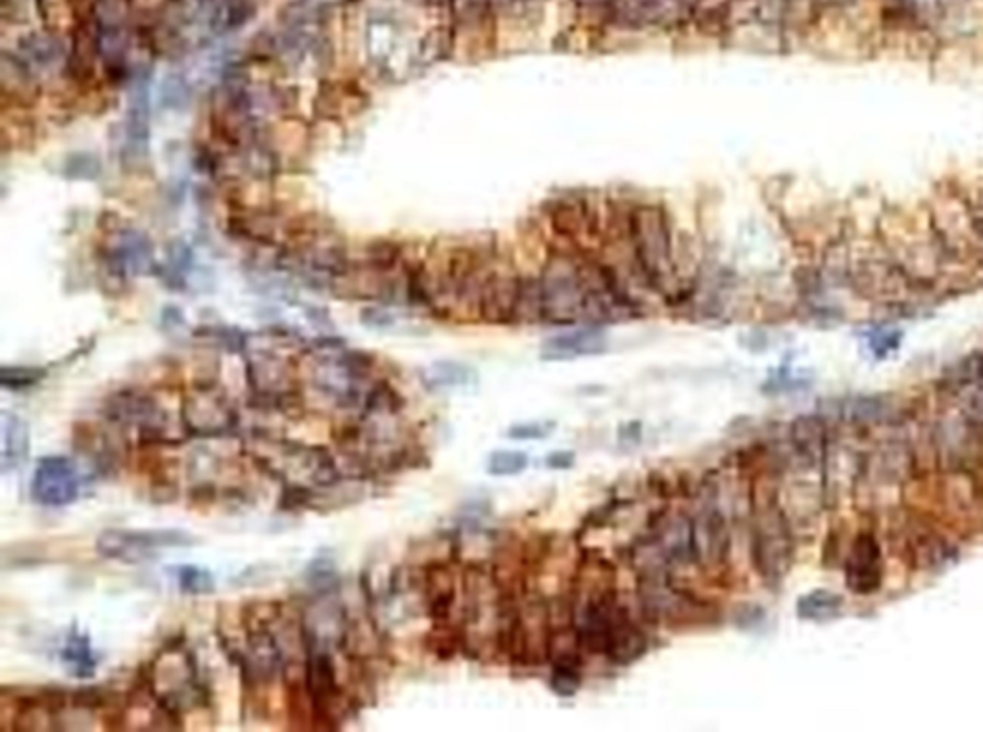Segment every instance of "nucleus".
Wrapping results in <instances>:
<instances>
[{
	"instance_id": "2",
	"label": "nucleus",
	"mask_w": 983,
	"mask_h": 732,
	"mask_svg": "<svg viewBox=\"0 0 983 732\" xmlns=\"http://www.w3.org/2000/svg\"><path fill=\"white\" fill-rule=\"evenodd\" d=\"M630 245L645 281L667 291L675 283V258L667 216L655 204H637L629 216Z\"/></svg>"
},
{
	"instance_id": "35",
	"label": "nucleus",
	"mask_w": 983,
	"mask_h": 732,
	"mask_svg": "<svg viewBox=\"0 0 983 732\" xmlns=\"http://www.w3.org/2000/svg\"><path fill=\"white\" fill-rule=\"evenodd\" d=\"M361 322L369 325V327H391L394 324V317L386 309L368 308L363 309Z\"/></svg>"
},
{
	"instance_id": "22",
	"label": "nucleus",
	"mask_w": 983,
	"mask_h": 732,
	"mask_svg": "<svg viewBox=\"0 0 983 732\" xmlns=\"http://www.w3.org/2000/svg\"><path fill=\"white\" fill-rule=\"evenodd\" d=\"M544 319V306H542V285L540 279L521 278L519 299L515 308V322L517 324H536Z\"/></svg>"
},
{
	"instance_id": "17",
	"label": "nucleus",
	"mask_w": 983,
	"mask_h": 732,
	"mask_svg": "<svg viewBox=\"0 0 983 732\" xmlns=\"http://www.w3.org/2000/svg\"><path fill=\"white\" fill-rule=\"evenodd\" d=\"M0 470L7 475L10 471L18 470L30 452V429L22 417L2 412L0 416Z\"/></svg>"
},
{
	"instance_id": "7",
	"label": "nucleus",
	"mask_w": 983,
	"mask_h": 732,
	"mask_svg": "<svg viewBox=\"0 0 983 732\" xmlns=\"http://www.w3.org/2000/svg\"><path fill=\"white\" fill-rule=\"evenodd\" d=\"M83 478L66 455L41 458L31 478V498L43 508H66L79 500Z\"/></svg>"
},
{
	"instance_id": "21",
	"label": "nucleus",
	"mask_w": 983,
	"mask_h": 732,
	"mask_svg": "<svg viewBox=\"0 0 983 732\" xmlns=\"http://www.w3.org/2000/svg\"><path fill=\"white\" fill-rule=\"evenodd\" d=\"M422 383L429 388H452L475 383V370L460 362H438L422 371Z\"/></svg>"
},
{
	"instance_id": "24",
	"label": "nucleus",
	"mask_w": 983,
	"mask_h": 732,
	"mask_svg": "<svg viewBox=\"0 0 983 732\" xmlns=\"http://www.w3.org/2000/svg\"><path fill=\"white\" fill-rule=\"evenodd\" d=\"M529 468V455L519 450H498L488 458L486 471L494 477H511Z\"/></svg>"
},
{
	"instance_id": "11",
	"label": "nucleus",
	"mask_w": 983,
	"mask_h": 732,
	"mask_svg": "<svg viewBox=\"0 0 983 732\" xmlns=\"http://www.w3.org/2000/svg\"><path fill=\"white\" fill-rule=\"evenodd\" d=\"M519 286H521V278H517L511 271H486L475 302L476 309L484 322L515 324Z\"/></svg>"
},
{
	"instance_id": "38",
	"label": "nucleus",
	"mask_w": 983,
	"mask_h": 732,
	"mask_svg": "<svg viewBox=\"0 0 983 732\" xmlns=\"http://www.w3.org/2000/svg\"><path fill=\"white\" fill-rule=\"evenodd\" d=\"M491 4H509V2H517V0H490Z\"/></svg>"
},
{
	"instance_id": "3",
	"label": "nucleus",
	"mask_w": 983,
	"mask_h": 732,
	"mask_svg": "<svg viewBox=\"0 0 983 732\" xmlns=\"http://www.w3.org/2000/svg\"><path fill=\"white\" fill-rule=\"evenodd\" d=\"M544 322L552 325L588 324V289L584 283L583 260L553 256L542 278Z\"/></svg>"
},
{
	"instance_id": "39",
	"label": "nucleus",
	"mask_w": 983,
	"mask_h": 732,
	"mask_svg": "<svg viewBox=\"0 0 983 732\" xmlns=\"http://www.w3.org/2000/svg\"><path fill=\"white\" fill-rule=\"evenodd\" d=\"M517 2H536V0H517Z\"/></svg>"
},
{
	"instance_id": "33",
	"label": "nucleus",
	"mask_w": 983,
	"mask_h": 732,
	"mask_svg": "<svg viewBox=\"0 0 983 732\" xmlns=\"http://www.w3.org/2000/svg\"><path fill=\"white\" fill-rule=\"evenodd\" d=\"M557 424L552 419L544 421H530V424H517L507 429V437L513 440H544L552 437Z\"/></svg>"
},
{
	"instance_id": "32",
	"label": "nucleus",
	"mask_w": 983,
	"mask_h": 732,
	"mask_svg": "<svg viewBox=\"0 0 983 732\" xmlns=\"http://www.w3.org/2000/svg\"><path fill=\"white\" fill-rule=\"evenodd\" d=\"M885 414H888V408H885V404L882 401H878V398H860V401L852 402L849 419L857 421V424H880Z\"/></svg>"
},
{
	"instance_id": "1",
	"label": "nucleus",
	"mask_w": 983,
	"mask_h": 732,
	"mask_svg": "<svg viewBox=\"0 0 983 732\" xmlns=\"http://www.w3.org/2000/svg\"><path fill=\"white\" fill-rule=\"evenodd\" d=\"M752 560L768 586H778L793 563L790 519L778 504V493L767 481L752 485Z\"/></svg>"
},
{
	"instance_id": "16",
	"label": "nucleus",
	"mask_w": 983,
	"mask_h": 732,
	"mask_svg": "<svg viewBox=\"0 0 983 732\" xmlns=\"http://www.w3.org/2000/svg\"><path fill=\"white\" fill-rule=\"evenodd\" d=\"M790 439L791 447L803 462L809 465L824 463L829 444L826 425L821 417L799 416L791 424Z\"/></svg>"
},
{
	"instance_id": "25",
	"label": "nucleus",
	"mask_w": 983,
	"mask_h": 732,
	"mask_svg": "<svg viewBox=\"0 0 983 732\" xmlns=\"http://www.w3.org/2000/svg\"><path fill=\"white\" fill-rule=\"evenodd\" d=\"M22 50L25 60L38 68L53 66L60 58V43L53 37H30L23 43Z\"/></svg>"
},
{
	"instance_id": "26",
	"label": "nucleus",
	"mask_w": 983,
	"mask_h": 732,
	"mask_svg": "<svg viewBox=\"0 0 983 732\" xmlns=\"http://www.w3.org/2000/svg\"><path fill=\"white\" fill-rule=\"evenodd\" d=\"M100 171H102V164H100L99 156L91 155V153H77V155L68 156L61 166V173L68 179H76V181L97 179Z\"/></svg>"
},
{
	"instance_id": "27",
	"label": "nucleus",
	"mask_w": 983,
	"mask_h": 732,
	"mask_svg": "<svg viewBox=\"0 0 983 732\" xmlns=\"http://www.w3.org/2000/svg\"><path fill=\"white\" fill-rule=\"evenodd\" d=\"M732 12V0H691L690 16L701 25L726 22Z\"/></svg>"
},
{
	"instance_id": "28",
	"label": "nucleus",
	"mask_w": 983,
	"mask_h": 732,
	"mask_svg": "<svg viewBox=\"0 0 983 732\" xmlns=\"http://www.w3.org/2000/svg\"><path fill=\"white\" fill-rule=\"evenodd\" d=\"M583 677L578 665H553L550 688L560 698H573L580 690Z\"/></svg>"
},
{
	"instance_id": "36",
	"label": "nucleus",
	"mask_w": 983,
	"mask_h": 732,
	"mask_svg": "<svg viewBox=\"0 0 983 732\" xmlns=\"http://www.w3.org/2000/svg\"><path fill=\"white\" fill-rule=\"evenodd\" d=\"M640 432H642V424L632 421V424H626L624 427H621V439H630L632 442H636V440H640Z\"/></svg>"
},
{
	"instance_id": "4",
	"label": "nucleus",
	"mask_w": 983,
	"mask_h": 732,
	"mask_svg": "<svg viewBox=\"0 0 983 732\" xmlns=\"http://www.w3.org/2000/svg\"><path fill=\"white\" fill-rule=\"evenodd\" d=\"M637 600L649 621L665 624H698L709 621V606L675 583L670 573L637 575Z\"/></svg>"
},
{
	"instance_id": "37",
	"label": "nucleus",
	"mask_w": 983,
	"mask_h": 732,
	"mask_svg": "<svg viewBox=\"0 0 983 732\" xmlns=\"http://www.w3.org/2000/svg\"><path fill=\"white\" fill-rule=\"evenodd\" d=\"M573 2L580 7H599V4H609L611 0H573Z\"/></svg>"
},
{
	"instance_id": "13",
	"label": "nucleus",
	"mask_w": 983,
	"mask_h": 732,
	"mask_svg": "<svg viewBox=\"0 0 983 732\" xmlns=\"http://www.w3.org/2000/svg\"><path fill=\"white\" fill-rule=\"evenodd\" d=\"M613 16L624 25H673L690 16L691 0H611Z\"/></svg>"
},
{
	"instance_id": "8",
	"label": "nucleus",
	"mask_w": 983,
	"mask_h": 732,
	"mask_svg": "<svg viewBox=\"0 0 983 732\" xmlns=\"http://www.w3.org/2000/svg\"><path fill=\"white\" fill-rule=\"evenodd\" d=\"M184 431L192 437H225L237 429L238 417L229 401L214 386H199L181 408Z\"/></svg>"
},
{
	"instance_id": "5",
	"label": "nucleus",
	"mask_w": 983,
	"mask_h": 732,
	"mask_svg": "<svg viewBox=\"0 0 983 732\" xmlns=\"http://www.w3.org/2000/svg\"><path fill=\"white\" fill-rule=\"evenodd\" d=\"M196 542L194 534L179 529H106L97 539V552L106 560L137 565L160 558L161 550L194 547Z\"/></svg>"
},
{
	"instance_id": "29",
	"label": "nucleus",
	"mask_w": 983,
	"mask_h": 732,
	"mask_svg": "<svg viewBox=\"0 0 983 732\" xmlns=\"http://www.w3.org/2000/svg\"><path fill=\"white\" fill-rule=\"evenodd\" d=\"M46 371L37 368H2L0 385L7 391H25L38 385L45 379Z\"/></svg>"
},
{
	"instance_id": "6",
	"label": "nucleus",
	"mask_w": 983,
	"mask_h": 732,
	"mask_svg": "<svg viewBox=\"0 0 983 732\" xmlns=\"http://www.w3.org/2000/svg\"><path fill=\"white\" fill-rule=\"evenodd\" d=\"M701 498V508L691 517V554L699 567L721 570L728 562L732 548L728 519L714 494H703Z\"/></svg>"
},
{
	"instance_id": "31",
	"label": "nucleus",
	"mask_w": 983,
	"mask_h": 732,
	"mask_svg": "<svg viewBox=\"0 0 983 732\" xmlns=\"http://www.w3.org/2000/svg\"><path fill=\"white\" fill-rule=\"evenodd\" d=\"M307 578L314 588H319L323 593L332 590L338 581L337 567L329 558H315L307 570Z\"/></svg>"
},
{
	"instance_id": "14",
	"label": "nucleus",
	"mask_w": 983,
	"mask_h": 732,
	"mask_svg": "<svg viewBox=\"0 0 983 732\" xmlns=\"http://www.w3.org/2000/svg\"><path fill=\"white\" fill-rule=\"evenodd\" d=\"M108 266L117 275H137L154 270L150 239L138 229H122L108 247Z\"/></svg>"
},
{
	"instance_id": "9",
	"label": "nucleus",
	"mask_w": 983,
	"mask_h": 732,
	"mask_svg": "<svg viewBox=\"0 0 983 732\" xmlns=\"http://www.w3.org/2000/svg\"><path fill=\"white\" fill-rule=\"evenodd\" d=\"M110 421L137 429L140 444H160L166 439V417L168 414L156 402L143 393L125 391L115 394L106 404Z\"/></svg>"
},
{
	"instance_id": "19",
	"label": "nucleus",
	"mask_w": 983,
	"mask_h": 732,
	"mask_svg": "<svg viewBox=\"0 0 983 732\" xmlns=\"http://www.w3.org/2000/svg\"><path fill=\"white\" fill-rule=\"evenodd\" d=\"M906 548H908L914 562L924 567L941 565L951 558V548L947 547V542L941 537H937L936 532L924 529V527L911 534Z\"/></svg>"
},
{
	"instance_id": "15",
	"label": "nucleus",
	"mask_w": 983,
	"mask_h": 732,
	"mask_svg": "<svg viewBox=\"0 0 983 732\" xmlns=\"http://www.w3.org/2000/svg\"><path fill=\"white\" fill-rule=\"evenodd\" d=\"M609 339L598 325L580 327L545 342L542 356L545 360H570L580 356H598L606 352Z\"/></svg>"
},
{
	"instance_id": "10",
	"label": "nucleus",
	"mask_w": 983,
	"mask_h": 732,
	"mask_svg": "<svg viewBox=\"0 0 983 732\" xmlns=\"http://www.w3.org/2000/svg\"><path fill=\"white\" fill-rule=\"evenodd\" d=\"M883 578L882 550L872 532H860L845 560V583L852 594L868 596L880 590Z\"/></svg>"
},
{
	"instance_id": "30",
	"label": "nucleus",
	"mask_w": 983,
	"mask_h": 732,
	"mask_svg": "<svg viewBox=\"0 0 983 732\" xmlns=\"http://www.w3.org/2000/svg\"><path fill=\"white\" fill-rule=\"evenodd\" d=\"M450 4L453 18L461 24L483 22L491 7L490 0H450Z\"/></svg>"
},
{
	"instance_id": "20",
	"label": "nucleus",
	"mask_w": 983,
	"mask_h": 732,
	"mask_svg": "<svg viewBox=\"0 0 983 732\" xmlns=\"http://www.w3.org/2000/svg\"><path fill=\"white\" fill-rule=\"evenodd\" d=\"M844 598L832 590H813L798 600V616L805 621H828L841 613Z\"/></svg>"
},
{
	"instance_id": "18",
	"label": "nucleus",
	"mask_w": 983,
	"mask_h": 732,
	"mask_svg": "<svg viewBox=\"0 0 983 732\" xmlns=\"http://www.w3.org/2000/svg\"><path fill=\"white\" fill-rule=\"evenodd\" d=\"M61 665L66 667L69 675L74 678H92L97 675L100 665V655L92 647V642L84 632L77 629V624L71 627V631L66 637V642L60 650Z\"/></svg>"
},
{
	"instance_id": "34",
	"label": "nucleus",
	"mask_w": 983,
	"mask_h": 732,
	"mask_svg": "<svg viewBox=\"0 0 983 732\" xmlns=\"http://www.w3.org/2000/svg\"><path fill=\"white\" fill-rule=\"evenodd\" d=\"M576 454L570 450H555L552 454L545 455V468L555 471H565L575 468Z\"/></svg>"
},
{
	"instance_id": "23",
	"label": "nucleus",
	"mask_w": 983,
	"mask_h": 732,
	"mask_svg": "<svg viewBox=\"0 0 983 732\" xmlns=\"http://www.w3.org/2000/svg\"><path fill=\"white\" fill-rule=\"evenodd\" d=\"M176 581L179 590L191 596H207L215 593V578L210 571L199 565H179L176 567Z\"/></svg>"
},
{
	"instance_id": "12",
	"label": "nucleus",
	"mask_w": 983,
	"mask_h": 732,
	"mask_svg": "<svg viewBox=\"0 0 983 732\" xmlns=\"http://www.w3.org/2000/svg\"><path fill=\"white\" fill-rule=\"evenodd\" d=\"M148 78L150 74H140L133 81L129 109L125 117V143L122 155L127 162L145 160L148 155V137H150V97H148Z\"/></svg>"
}]
</instances>
